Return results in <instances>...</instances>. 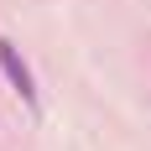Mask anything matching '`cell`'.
I'll list each match as a JSON object with an SVG mask.
<instances>
[{
  "instance_id": "1",
  "label": "cell",
  "mask_w": 151,
  "mask_h": 151,
  "mask_svg": "<svg viewBox=\"0 0 151 151\" xmlns=\"http://www.w3.org/2000/svg\"><path fill=\"white\" fill-rule=\"evenodd\" d=\"M0 73L11 78V89L21 94L26 104H37V78H31V68L21 63V52H16V47L5 42V37H0Z\"/></svg>"
}]
</instances>
